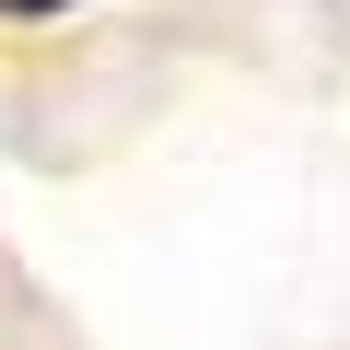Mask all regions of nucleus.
Instances as JSON below:
<instances>
[{
    "label": "nucleus",
    "instance_id": "1",
    "mask_svg": "<svg viewBox=\"0 0 350 350\" xmlns=\"http://www.w3.org/2000/svg\"><path fill=\"white\" fill-rule=\"evenodd\" d=\"M0 12H59V0H0Z\"/></svg>",
    "mask_w": 350,
    "mask_h": 350
}]
</instances>
